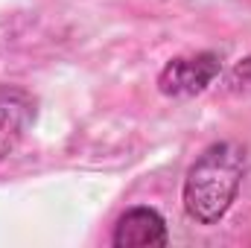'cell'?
<instances>
[{"mask_svg":"<svg viewBox=\"0 0 251 248\" xmlns=\"http://www.w3.org/2000/svg\"><path fill=\"white\" fill-rule=\"evenodd\" d=\"M219 70H222V59L210 50L193 53V56H178V59L167 62L164 70L158 73V91L173 99L196 97L213 85Z\"/></svg>","mask_w":251,"mask_h":248,"instance_id":"7a4b0ae2","label":"cell"},{"mask_svg":"<svg viewBox=\"0 0 251 248\" xmlns=\"http://www.w3.org/2000/svg\"><path fill=\"white\" fill-rule=\"evenodd\" d=\"M167 222L155 207H131L114 225L111 246L114 248H152L167 246Z\"/></svg>","mask_w":251,"mask_h":248,"instance_id":"277c9868","label":"cell"},{"mask_svg":"<svg viewBox=\"0 0 251 248\" xmlns=\"http://www.w3.org/2000/svg\"><path fill=\"white\" fill-rule=\"evenodd\" d=\"M32 123H35V99L24 88L0 85V161H6L21 146Z\"/></svg>","mask_w":251,"mask_h":248,"instance_id":"3957f363","label":"cell"},{"mask_svg":"<svg viewBox=\"0 0 251 248\" xmlns=\"http://www.w3.org/2000/svg\"><path fill=\"white\" fill-rule=\"evenodd\" d=\"M225 88H228L231 94L251 97V56L231 67V73H228V79H225Z\"/></svg>","mask_w":251,"mask_h":248,"instance_id":"5b68a950","label":"cell"},{"mask_svg":"<svg viewBox=\"0 0 251 248\" xmlns=\"http://www.w3.org/2000/svg\"><path fill=\"white\" fill-rule=\"evenodd\" d=\"M246 175V149L234 140L210 143L187 170L181 201L193 222L216 225L234 204Z\"/></svg>","mask_w":251,"mask_h":248,"instance_id":"6da1fadb","label":"cell"}]
</instances>
